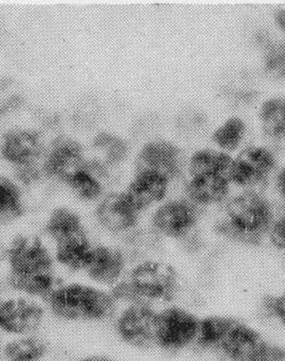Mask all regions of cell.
<instances>
[{
    "mask_svg": "<svg viewBox=\"0 0 285 361\" xmlns=\"http://www.w3.org/2000/svg\"><path fill=\"white\" fill-rule=\"evenodd\" d=\"M8 283L23 296H49L56 288L54 254L44 240L17 235L5 249Z\"/></svg>",
    "mask_w": 285,
    "mask_h": 361,
    "instance_id": "1",
    "label": "cell"
},
{
    "mask_svg": "<svg viewBox=\"0 0 285 361\" xmlns=\"http://www.w3.org/2000/svg\"><path fill=\"white\" fill-rule=\"evenodd\" d=\"M275 220L270 202L257 192H242L227 201L217 232L231 241L256 245L267 238Z\"/></svg>",
    "mask_w": 285,
    "mask_h": 361,
    "instance_id": "2",
    "label": "cell"
},
{
    "mask_svg": "<svg viewBox=\"0 0 285 361\" xmlns=\"http://www.w3.org/2000/svg\"><path fill=\"white\" fill-rule=\"evenodd\" d=\"M233 158L226 152L202 149L190 157L185 192L195 206H213L227 199L231 181Z\"/></svg>",
    "mask_w": 285,
    "mask_h": 361,
    "instance_id": "3",
    "label": "cell"
},
{
    "mask_svg": "<svg viewBox=\"0 0 285 361\" xmlns=\"http://www.w3.org/2000/svg\"><path fill=\"white\" fill-rule=\"evenodd\" d=\"M179 288V275L172 264L149 259L137 263L111 293L116 300L128 303H167L177 296Z\"/></svg>",
    "mask_w": 285,
    "mask_h": 361,
    "instance_id": "4",
    "label": "cell"
},
{
    "mask_svg": "<svg viewBox=\"0 0 285 361\" xmlns=\"http://www.w3.org/2000/svg\"><path fill=\"white\" fill-rule=\"evenodd\" d=\"M115 297L95 284L71 282L55 288L48 296L51 312L76 323L104 321L115 310Z\"/></svg>",
    "mask_w": 285,
    "mask_h": 361,
    "instance_id": "5",
    "label": "cell"
},
{
    "mask_svg": "<svg viewBox=\"0 0 285 361\" xmlns=\"http://www.w3.org/2000/svg\"><path fill=\"white\" fill-rule=\"evenodd\" d=\"M47 144L37 129L16 126L0 138V156L14 173L41 167Z\"/></svg>",
    "mask_w": 285,
    "mask_h": 361,
    "instance_id": "6",
    "label": "cell"
},
{
    "mask_svg": "<svg viewBox=\"0 0 285 361\" xmlns=\"http://www.w3.org/2000/svg\"><path fill=\"white\" fill-rule=\"evenodd\" d=\"M200 318L183 307H166L157 314L156 339L167 352L183 351L197 341Z\"/></svg>",
    "mask_w": 285,
    "mask_h": 361,
    "instance_id": "7",
    "label": "cell"
},
{
    "mask_svg": "<svg viewBox=\"0 0 285 361\" xmlns=\"http://www.w3.org/2000/svg\"><path fill=\"white\" fill-rule=\"evenodd\" d=\"M276 170V158L265 147H248L233 158L231 181L243 192L260 193Z\"/></svg>",
    "mask_w": 285,
    "mask_h": 361,
    "instance_id": "8",
    "label": "cell"
},
{
    "mask_svg": "<svg viewBox=\"0 0 285 361\" xmlns=\"http://www.w3.org/2000/svg\"><path fill=\"white\" fill-rule=\"evenodd\" d=\"M157 314L158 311L151 304L128 303L116 319L119 339L135 348H146L154 344Z\"/></svg>",
    "mask_w": 285,
    "mask_h": 361,
    "instance_id": "9",
    "label": "cell"
},
{
    "mask_svg": "<svg viewBox=\"0 0 285 361\" xmlns=\"http://www.w3.org/2000/svg\"><path fill=\"white\" fill-rule=\"evenodd\" d=\"M88 157L80 140L67 135L55 137L47 144L41 161L44 178L62 183L85 165Z\"/></svg>",
    "mask_w": 285,
    "mask_h": 361,
    "instance_id": "10",
    "label": "cell"
},
{
    "mask_svg": "<svg viewBox=\"0 0 285 361\" xmlns=\"http://www.w3.org/2000/svg\"><path fill=\"white\" fill-rule=\"evenodd\" d=\"M200 219L199 207L188 199H174L163 202L153 213L151 224L158 235L181 240L190 235Z\"/></svg>",
    "mask_w": 285,
    "mask_h": 361,
    "instance_id": "11",
    "label": "cell"
},
{
    "mask_svg": "<svg viewBox=\"0 0 285 361\" xmlns=\"http://www.w3.org/2000/svg\"><path fill=\"white\" fill-rule=\"evenodd\" d=\"M44 317V307L32 297H10L0 302V331L13 337L35 334Z\"/></svg>",
    "mask_w": 285,
    "mask_h": 361,
    "instance_id": "12",
    "label": "cell"
},
{
    "mask_svg": "<svg viewBox=\"0 0 285 361\" xmlns=\"http://www.w3.org/2000/svg\"><path fill=\"white\" fill-rule=\"evenodd\" d=\"M265 341L256 327L231 317L214 352L228 361H251Z\"/></svg>",
    "mask_w": 285,
    "mask_h": 361,
    "instance_id": "13",
    "label": "cell"
},
{
    "mask_svg": "<svg viewBox=\"0 0 285 361\" xmlns=\"http://www.w3.org/2000/svg\"><path fill=\"white\" fill-rule=\"evenodd\" d=\"M142 212L133 204L126 192H110L103 195L95 209L96 221L107 232L126 234L136 229Z\"/></svg>",
    "mask_w": 285,
    "mask_h": 361,
    "instance_id": "14",
    "label": "cell"
},
{
    "mask_svg": "<svg viewBox=\"0 0 285 361\" xmlns=\"http://www.w3.org/2000/svg\"><path fill=\"white\" fill-rule=\"evenodd\" d=\"M183 167V154L170 140H153L142 145L135 161V172L147 171L172 180Z\"/></svg>",
    "mask_w": 285,
    "mask_h": 361,
    "instance_id": "15",
    "label": "cell"
},
{
    "mask_svg": "<svg viewBox=\"0 0 285 361\" xmlns=\"http://www.w3.org/2000/svg\"><path fill=\"white\" fill-rule=\"evenodd\" d=\"M112 169L96 158H88L83 166L71 173L63 184L83 202H99L106 195V188L111 180Z\"/></svg>",
    "mask_w": 285,
    "mask_h": 361,
    "instance_id": "16",
    "label": "cell"
},
{
    "mask_svg": "<svg viewBox=\"0 0 285 361\" xmlns=\"http://www.w3.org/2000/svg\"><path fill=\"white\" fill-rule=\"evenodd\" d=\"M126 254L110 245H95L85 273L95 286H115L122 281L126 271Z\"/></svg>",
    "mask_w": 285,
    "mask_h": 361,
    "instance_id": "17",
    "label": "cell"
},
{
    "mask_svg": "<svg viewBox=\"0 0 285 361\" xmlns=\"http://www.w3.org/2000/svg\"><path fill=\"white\" fill-rule=\"evenodd\" d=\"M170 180L160 174L138 171L126 186V195L140 212L159 204L166 197Z\"/></svg>",
    "mask_w": 285,
    "mask_h": 361,
    "instance_id": "18",
    "label": "cell"
},
{
    "mask_svg": "<svg viewBox=\"0 0 285 361\" xmlns=\"http://www.w3.org/2000/svg\"><path fill=\"white\" fill-rule=\"evenodd\" d=\"M54 245L55 262L69 271L78 273L87 269L95 245L90 241L88 234H83L58 242Z\"/></svg>",
    "mask_w": 285,
    "mask_h": 361,
    "instance_id": "19",
    "label": "cell"
},
{
    "mask_svg": "<svg viewBox=\"0 0 285 361\" xmlns=\"http://www.w3.org/2000/svg\"><path fill=\"white\" fill-rule=\"evenodd\" d=\"M44 231L54 245L63 240L88 234L81 215L67 206H59L49 213Z\"/></svg>",
    "mask_w": 285,
    "mask_h": 361,
    "instance_id": "20",
    "label": "cell"
},
{
    "mask_svg": "<svg viewBox=\"0 0 285 361\" xmlns=\"http://www.w3.org/2000/svg\"><path fill=\"white\" fill-rule=\"evenodd\" d=\"M26 211L23 186L14 178L0 173V226H8L23 218Z\"/></svg>",
    "mask_w": 285,
    "mask_h": 361,
    "instance_id": "21",
    "label": "cell"
},
{
    "mask_svg": "<svg viewBox=\"0 0 285 361\" xmlns=\"http://www.w3.org/2000/svg\"><path fill=\"white\" fill-rule=\"evenodd\" d=\"M92 150L95 151L96 159L112 170L122 165L130 154L128 142L123 137L110 131L97 133L92 140Z\"/></svg>",
    "mask_w": 285,
    "mask_h": 361,
    "instance_id": "22",
    "label": "cell"
},
{
    "mask_svg": "<svg viewBox=\"0 0 285 361\" xmlns=\"http://www.w3.org/2000/svg\"><path fill=\"white\" fill-rule=\"evenodd\" d=\"M262 130L274 143L285 147V97H272L260 109Z\"/></svg>",
    "mask_w": 285,
    "mask_h": 361,
    "instance_id": "23",
    "label": "cell"
},
{
    "mask_svg": "<svg viewBox=\"0 0 285 361\" xmlns=\"http://www.w3.org/2000/svg\"><path fill=\"white\" fill-rule=\"evenodd\" d=\"M48 345L35 334L16 337L4 345L5 361H42L47 355Z\"/></svg>",
    "mask_w": 285,
    "mask_h": 361,
    "instance_id": "24",
    "label": "cell"
},
{
    "mask_svg": "<svg viewBox=\"0 0 285 361\" xmlns=\"http://www.w3.org/2000/svg\"><path fill=\"white\" fill-rule=\"evenodd\" d=\"M245 135H247L245 123L240 117H229L214 130L212 140L219 147V150L228 154L241 147Z\"/></svg>",
    "mask_w": 285,
    "mask_h": 361,
    "instance_id": "25",
    "label": "cell"
},
{
    "mask_svg": "<svg viewBox=\"0 0 285 361\" xmlns=\"http://www.w3.org/2000/svg\"><path fill=\"white\" fill-rule=\"evenodd\" d=\"M263 65L270 75H285V42L272 39L263 41Z\"/></svg>",
    "mask_w": 285,
    "mask_h": 361,
    "instance_id": "26",
    "label": "cell"
},
{
    "mask_svg": "<svg viewBox=\"0 0 285 361\" xmlns=\"http://www.w3.org/2000/svg\"><path fill=\"white\" fill-rule=\"evenodd\" d=\"M265 316L285 330V291L269 296L262 304Z\"/></svg>",
    "mask_w": 285,
    "mask_h": 361,
    "instance_id": "27",
    "label": "cell"
},
{
    "mask_svg": "<svg viewBox=\"0 0 285 361\" xmlns=\"http://www.w3.org/2000/svg\"><path fill=\"white\" fill-rule=\"evenodd\" d=\"M267 236L272 247L285 255V214L274 220Z\"/></svg>",
    "mask_w": 285,
    "mask_h": 361,
    "instance_id": "28",
    "label": "cell"
},
{
    "mask_svg": "<svg viewBox=\"0 0 285 361\" xmlns=\"http://www.w3.org/2000/svg\"><path fill=\"white\" fill-rule=\"evenodd\" d=\"M251 361H285V348L272 341H265Z\"/></svg>",
    "mask_w": 285,
    "mask_h": 361,
    "instance_id": "29",
    "label": "cell"
},
{
    "mask_svg": "<svg viewBox=\"0 0 285 361\" xmlns=\"http://www.w3.org/2000/svg\"><path fill=\"white\" fill-rule=\"evenodd\" d=\"M276 190L281 199L285 202V166H283L276 176Z\"/></svg>",
    "mask_w": 285,
    "mask_h": 361,
    "instance_id": "30",
    "label": "cell"
},
{
    "mask_svg": "<svg viewBox=\"0 0 285 361\" xmlns=\"http://www.w3.org/2000/svg\"><path fill=\"white\" fill-rule=\"evenodd\" d=\"M275 23L277 27L282 31L285 35V8L282 10L276 11L275 12Z\"/></svg>",
    "mask_w": 285,
    "mask_h": 361,
    "instance_id": "31",
    "label": "cell"
},
{
    "mask_svg": "<svg viewBox=\"0 0 285 361\" xmlns=\"http://www.w3.org/2000/svg\"><path fill=\"white\" fill-rule=\"evenodd\" d=\"M78 361H115L114 359L110 358V357H107V355H87V357H83V358L80 359Z\"/></svg>",
    "mask_w": 285,
    "mask_h": 361,
    "instance_id": "32",
    "label": "cell"
},
{
    "mask_svg": "<svg viewBox=\"0 0 285 361\" xmlns=\"http://www.w3.org/2000/svg\"><path fill=\"white\" fill-rule=\"evenodd\" d=\"M4 345H3V337H1V331H0V355L3 353Z\"/></svg>",
    "mask_w": 285,
    "mask_h": 361,
    "instance_id": "33",
    "label": "cell"
},
{
    "mask_svg": "<svg viewBox=\"0 0 285 361\" xmlns=\"http://www.w3.org/2000/svg\"><path fill=\"white\" fill-rule=\"evenodd\" d=\"M1 256H3V257H5V254H3V255H1V254H0V257H1Z\"/></svg>",
    "mask_w": 285,
    "mask_h": 361,
    "instance_id": "34",
    "label": "cell"
}]
</instances>
